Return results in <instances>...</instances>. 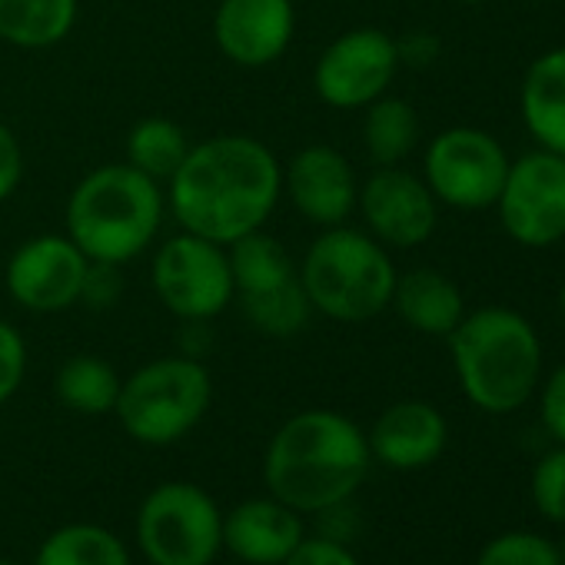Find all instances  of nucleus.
I'll return each mask as SVG.
<instances>
[{"label":"nucleus","instance_id":"nucleus-18","mask_svg":"<svg viewBox=\"0 0 565 565\" xmlns=\"http://www.w3.org/2000/svg\"><path fill=\"white\" fill-rule=\"evenodd\" d=\"M366 443L376 462L396 472H416L443 456L449 443V426L433 403L403 399L376 416L373 429L366 433Z\"/></svg>","mask_w":565,"mask_h":565},{"label":"nucleus","instance_id":"nucleus-9","mask_svg":"<svg viewBox=\"0 0 565 565\" xmlns=\"http://www.w3.org/2000/svg\"><path fill=\"white\" fill-rule=\"evenodd\" d=\"M150 287L160 307L180 323H210L233 303L226 246L180 230L163 239L150 263Z\"/></svg>","mask_w":565,"mask_h":565},{"label":"nucleus","instance_id":"nucleus-19","mask_svg":"<svg viewBox=\"0 0 565 565\" xmlns=\"http://www.w3.org/2000/svg\"><path fill=\"white\" fill-rule=\"evenodd\" d=\"M399 320L423 333V337H449L459 320L466 317V300L456 282L429 266L409 269L403 276H396V290H393V303H390Z\"/></svg>","mask_w":565,"mask_h":565},{"label":"nucleus","instance_id":"nucleus-33","mask_svg":"<svg viewBox=\"0 0 565 565\" xmlns=\"http://www.w3.org/2000/svg\"><path fill=\"white\" fill-rule=\"evenodd\" d=\"M443 51V41L429 31H413L406 38H396V54H399V67H416V71H426L436 64Z\"/></svg>","mask_w":565,"mask_h":565},{"label":"nucleus","instance_id":"nucleus-8","mask_svg":"<svg viewBox=\"0 0 565 565\" xmlns=\"http://www.w3.org/2000/svg\"><path fill=\"white\" fill-rule=\"evenodd\" d=\"M137 548L150 565H213L223 552V509L193 482H160L137 509Z\"/></svg>","mask_w":565,"mask_h":565},{"label":"nucleus","instance_id":"nucleus-16","mask_svg":"<svg viewBox=\"0 0 565 565\" xmlns=\"http://www.w3.org/2000/svg\"><path fill=\"white\" fill-rule=\"evenodd\" d=\"M282 196H290L307 223L327 230L353 216L360 180L353 163L337 147L310 143L282 167Z\"/></svg>","mask_w":565,"mask_h":565},{"label":"nucleus","instance_id":"nucleus-12","mask_svg":"<svg viewBox=\"0 0 565 565\" xmlns=\"http://www.w3.org/2000/svg\"><path fill=\"white\" fill-rule=\"evenodd\" d=\"M399 74L396 38L380 28H353L323 47L313 64V90L333 110H366L390 94Z\"/></svg>","mask_w":565,"mask_h":565},{"label":"nucleus","instance_id":"nucleus-5","mask_svg":"<svg viewBox=\"0 0 565 565\" xmlns=\"http://www.w3.org/2000/svg\"><path fill=\"white\" fill-rule=\"evenodd\" d=\"M396 263L390 249L356 226H327L300 259V282L313 313L337 323H370L393 303Z\"/></svg>","mask_w":565,"mask_h":565},{"label":"nucleus","instance_id":"nucleus-2","mask_svg":"<svg viewBox=\"0 0 565 565\" xmlns=\"http://www.w3.org/2000/svg\"><path fill=\"white\" fill-rule=\"evenodd\" d=\"M366 433L337 409H303L282 423L263 452V486L300 515L350 502L366 482Z\"/></svg>","mask_w":565,"mask_h":565},{"label":"nucleus","instance_id":"nucleus-4","mask_svg":"<svg viewBox=\"0 0 565 565\" xmlns=\"http://www.w3.org/2000/svg\"><path fill=\"white\" fill-rule=\"evenodd\" d=\"M462 396L492 416L529 403L542 376V343L535 327L509 307H482L446 337Z\"/></svg>","mask_w":565,"mask_h":565},{"label":"nucleus","instance_id":"nucleus-23","mask_svg":"<svg viewBox=\"0 0 565 565\" xmlns=\"http://www.w3.org/2000/svg\"><path fill=\"white\" fill-rule=\"evenodd\" d=\"M120 383H124L120 373L107 360L90 356V353H81V356H71L57 370L54 393H57L61 406L71 409V413H81V416H107L117 406Z\"/></svg>","mask_w":565,"mask_h":565},{"label":"nucleus","instance_id":"nucleus-35","mask_svg":"<svg viewBox=\"0 0 565 565\" xmlns=\"http://www.w3.org/2000/svg\"><path fill=\"white\" fill-rule=\"evenodd\" d=\"M558 562H562V565H565V542H562V545H558Z\"/></svg>","mask_w":565,"mask_h":565},{"label":"nucleus","instance_id":"nucleus-28","mask_svg":"<svg viewBox=\"0 0 565 565\" xmlns=\"http://www.w3.org/2000/svg\"><path fill=\"white\" fill-rule=\"evenodd\" d=\"M28 376V343L18 327L0 320V409H4Z\"/></svg>","mask_w":565,"mask_h":565},{"label":"nucleus","instance_id":"nucleus-22","mask_svg":"<svg viewBox=\"0 0 565 565\" xmlns=\"http://www.w3.org/2000/svg\"><path fill=\"white\" fill-rule=\"evenodd\" d=\"M190 137L186 130L170 120V117H143L130 127L127 140H124V160L147 173L150 180H157L160 186H167V180L180 170V163L190 153Z\"/></svg>","mask_w":565,"mask_h":565},{"label":"nucleus","instance_id":"nucleus-34","mask_svg":"<svg viewBox=\"0 0 565 565\" xmlns=\"http://www.w3.org/2000/svg\"><path fill=\"white\" fill-rule=\"evenodd\" d=\"M558 313H562V323H565V282H562V290H558Z\"/></svg>","mask_w":565,"mask_h":565},{"label":"nucleus","instance_id":"nucleus-21","mask_svg":"<svg viewBox=\"0 0 565 565\" xmlns=\"http://www.w3.org/2000/svg\"><path fill=\"white\" fill-rule=\"evenodd\" d=\"M81 0H0V41L21 51H47L67 41Z\"/></svg>","mask_w":565,"mask_h":565},{"label":"nucleus","instance_id":"nucleus-36","mask_svg":"<svg viewBox=\"0 0 565 565\" xmlns=\"http://www.w3.org/2000/svg\"><path fill=\"white\" fill-rule=\"evenodd\" d=\"M456 4H486V0H456Z\"/></svg>","mask_w":565,"mask_h":565},{"label":"nucleus","instance_id":"nucleus-24","mask_svg":"<svg viewBox=\"0 0 565 565\" xmlns=\"http://www.w3.org/2000/svg\"><path fill=\"white\" fill-rule=\"evenodd\" d=\"M34 565H134V558L110 529L97 522H67L41 542Z\"/></svg>","mask_w":565,"mask_h":565},{"label":"nucleus","instance_id":"nucleus-1","mask_svg":"<svg viewBox=\"0 0 565 565\" xmlns=\"http://www.w3.org/2000/svg\"><path fill=\"white\" fill-rule=\"evenodd\" d=\"M163 193L180 230L230 246L273 216L282 196V163L259 137L220 134L190 147Z\"/></svg>","mask_w":565,"mask_h":565},{"label":"nucleus","instance_id":"nucleus-26","mask_svg":"<svg viewBox=\"0 0 565 565\" xmlns=\"http://www.w3.org/2000/svg\"><path fill=\"white\" fill-rule=\"evenodd\" d=\"M476 565H562L558 545L539 532H502L482 545Z\"/></svg>","mask_w":565,"mask_h":565},{"label":"nucleus","instance_id":"nucleus-31","mask_svg":"<svg viewBox=\"0 0 565 565\" xmlns=\"http://www.w3.org/2000/svg\"><path fill=\"white\" fill-rule=\"evenodd\" d=\"M24 183V147L18 134L0 120V203H8Z\"/></svg>","mask_w":565,"mask_h":565},{"label":"nucleus","instance_id":"nucleus-3","mask_svg":"<svg viewBox=\"0 0 565 565\" xmlns=\"http://www.w3.org/2000/svg\"><path fill=\"white\" fill-rule=\"evenodd\" d=\"M64 216V233L90 263L127 266L157 243L167 216V193L127 160L104 163L71 190Z\"/></svg>","mask_w":565,"mask_h":565},{"label":"nucleus","instance_id":"nucleus-7","mask_svg":"<svg viewBox=\"0 0 565 565\" xmlns=\"http://www.w3.org/2000/svg\"><path fill=\"white\" fill-rule=\"evenodd\" d=\"M233 273V303L246 323L273 340H290L313 320L310 297L300 282V263L266 230H253L226 246Z\"/></svg>","mask_w":565,"mask_h":565},{"label":"nucleus","instance_id":"nucleus-29","mask_svg":"<svg viewBox=\"0 0 565 565\" xmlns=\"http://www.w3.org/2000/svg\"><path fill=\"white\" fill-rule=\"evenodd\" d=\"M282 565H363L347 542L327 535H307Z\"/></svg>","mask_w":565,"mask_h":565},{"label":"nucleus","instance_id":"nucleus-37","mask_svg":"<svg viewBox=\"0 0 565 565\" xmlns=\"http://www.w3.org/2000/svg\"><path fill=\"white\" fill-rule=\"evenodd\" d=\"M0 565H21V562H11V558H0Z\"/></svg>","mask_w":565,"mask_h":565},{"label":"nucleus","instance_id":"nucleus-20","mask_svg":"<svg viewBox=\"0 0 565 565\" xmlns=\"http://www.w3.org/2000/svg\"><path fill=\"white\" fill-rule=\"evenodd\" d=\"M522 124L542 150L565 157V47L535 57L519 90Z\"/></svg>","mask_w":565,"mask_h":565},{"label":"nucleus","instance_id":"nucleus-6","mask_svg":"<svg viewBox=\"0 0 565 565\" xmlns=\"http://www.w3.org/2000/svg\"><path fill=\"white\" fill-rule=\"evenodd\" d=\"M213 403L210 370L186 353L143 363L120 383L114 416L140 446H173L190 436Z\"/></svg>","mask_w":565,"mask_h":565},{"label":"nucleus","instance_id":"nucleus-30","mask_svg":"<svg viewBox=\"0 0 565 565\" xmlns=\"http://www.w3.org/2000/svg\"><path fill=\"white\" fill-rule=\"evenodd\" d=\"M539 416H542V426L548 429V436L565 446V363L548 373V380L539 393Z\"/></svg>","mask_w":565,"mask_h":565},{"label":"nucleus","instance_id":"nucleus-14","mask_svg":"<svg viewBox=\"0 0 565 565\" xmlns=\"http://www.w3.org/2000/svg\"><path fill=\"white\" fill-rule=\"evenodd\" d=\"M356 210L363 213L366 233L386 249H413L436 233L439 200L423 177L403 167H376L360 183Z\"/></svg>","mask_w":565,"mask_h":565},{"label":"nucleus","instance_id":"nucleus-17","mask_svg":"<svg viewBox=\"0 0 565 565\" xmlns=\"http://www.w3.org/2000/svg\"><path fill=\"white\" fill-rule=\"evenodd\" d=\"M303 539V515L269 492L223 512V552L246 565H282Z\"/></svg>","mask_w":565,"mask_h":565},{"label":"nucleus","instance_id":"nucleus-25","mask_svg":"<svg viewBox=\"0 0 565 565\" xmlns=\"http://www.w3.org/2000/svg\"><path fill=\"white\" fill-rule=\"evenodd\" d=\"M419 143V117L409 100L383 94L366 107L363 147L376 167H399Z\"/></svg>","mask_w":565,"mask_h":565},{"label":"nucleus","instance_id":"nucleus-27","mask_svg":"<svg viewBox=\"0 0 565 565\" xmlns=\"http://www.w3.org/2000/svg\"><path fill=\"white\" fill-rule=\"evenodd\" d=\"M532 502L542 519L565 522V446L545 452L532 469Z\"/></svg>","mask_w":565,"mask_h":565},{"label":"nucleus","instance_id":"nucleus-15","mask_svg":"<svg viewBox=\"0 0 565 565\" xmlns=\"http://www.w3.org/2000/svg\"><path fill=\"white\" fill-rule=\"evenodd\" d=\"M297 38L294 0H220L213 41L220 54L246 71L276 64Z\"/></svg>","mask_w":565,"mask_h":565},{"label":"nucleus","instance_id":"nucleus-32","mask_svg":"<svg viewBox=\"0 0 565 565\" xmlns=\"http://www.w3.org/2000/svg\"><path fill=\"white\" fill-rule=\"evenodd\" d=\"M124 294V279H120V266H107V263H90L87 279H84V297L81 303L87 307H114Z\"/></svg>","mask_w":565,"mask_h":565},{"label":"nucleus","instance_id":"nucleus-11","mask_svg":"<svg viewBox=\"0 0 565 565\" xmlns=\"http://www.w3.org/2000/svg\"><path fill=\"white\" fill-rule=\"evenodd\" d=\"M499 223L519 246L545 249L565 239V157L532 150L509 160L502 193L495 200Z\"/></svg>","mask_w":565,"mask_h":565},{"label":"nucleus","instance_id":"nucleus-10","mask_svg":"<svg viewBox=\"0 0 565 565\" xmlns=\"http://www.w3.org/2000/svg\"><path fill=\"white\" fill-rule=\"evenodd\" d=\"M509 173L505 147L479 127H449L436 134L423 157V180L433 196L452 210L495 206Z\"/></svg>","mask_w":565,"mask_h":565},{"label":"nucleus","instance_id":"nucleus-13","mask_svg":"<svg viewBox=\"0 0 565 565\" xmlns=\"http://www.w3.org/2000/svg\"><path fill=\"white\" fill-rule=\"evenodd\" d=\"M90 259L67 233L24 239L4 269L11 300L28 313H64L81 303Z\"/></svg>","mask_w":565,"mask_h":565}]
</instances>
